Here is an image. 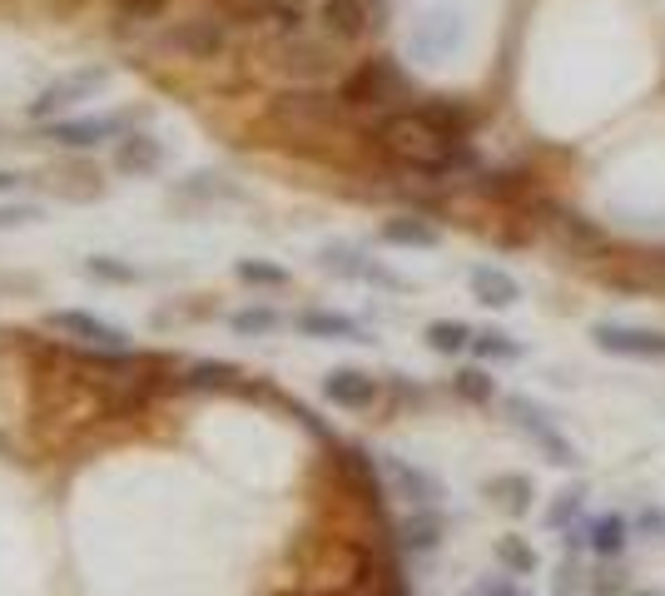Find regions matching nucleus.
Returning a JSON list of instances; mask_svg holds the SVG:
<instances>
[{"label":"nucleus","instance_id":"f257e3e1","mask_svg":"<svg viewBox=\"0 0 665 596\" xmlns=\"http://www.w3.org/2000/svg\"><path fill=\"white\" fill-rule=\"evenodd\" d=\"M373 140L387 160H397L412 174H428V179H447V174L472 170V150L457 135H447L432 119H422L418 109H387L373 125Z\"/></svg>","mask_w":665,"mask_h":596},{"label":"nucleus","instance_id":"f03ea898","mask_svg":"<svg viewBox=\"0 0 665 596\" xmlns=\"http://www.w3.org/2000/svg\"><path fill=\"white\" fill-rule=\"evenodd\" d=\"M502 412H506V423H512L516 433H526L532 443L541 447V457H547V463H557V467H576V463H581L576 443H571V437L561 433L557 423H551V412L537 408L532 398H522V393H506Z\"/></svg>","mask_w":665,"mask_h":596},{"label":"nucleus","instance_id":"7ed1b4c3","mask_svg":"<svg viewBox=\"0 0 665 596\" xmlns=\"http://www.w3.org/2000/svg\"><path fill=\"white\" fill-rule=\"evenodd\" d=\"M402 95H408V75L397 70V60H368V66H358L353 75L343 80V90H338V100H343L348 109H387Z\"/></svg>","mask_w":665,"mask_h":596},{"label":"nucleus","instance_id":"20e7f679","mask_svg":"<svg viewBox=\"0 0 665 596\" xmlns=\"http://www.w3.org/2000/svg\"><path fill=\"white\" fill-rule=\"evenodd\" d=\"M45 324L55 328L60 338H70V343L90 348V353H129V334L119 324H109V318L100 314H85V308H55V314H45Z\"/></svg>","mask_w":665,"mask_h":596},{"label":"nucleus","instance_id":"39448f33","mask_svg":"<svg viewBox=\"0 0 665 596\" xmlns=\"http://www.w3.org/2000/svg\"><path fill=\"white\" fill-rule=\"evenodd\" d=\"M105 85H109V70L105 66L70 70V75L50 80V85L31 100V109H25V115H31V119H55V115H65V109H75L80 100H95Z\"/></svg>","mask_w":665,"mask_h":596},{"label":"nucleus","instance_id":"423d86ee","mask_svg":"<svg viewBox=\"0 0 665 596\" xmlns=\"http://www.w3.org/2000/svg\"><path fill=\"white\" fill-rule=\"evenodd\" d=\"M377 472H383V488L393 498H402L408 507H442V498H447L428 467L408 463V457H397V453H377Z\"/></svg>","mask_w":665,"mask_h":596},{"label":"nucleus","instance_id":"0eeeda50","mask_svg":"<svg viewBox=\"0 0 665 596\" xmlns=\"http://www.w3.org/2000/svg\"><path fill=\"white\" fill-rule=\"evenodd\" d=\"M129 119L125 115H85V119H50L45 140L55 150H100V144L119 140Z\"/></svg>","mask_w":665,"mask_h":596},{"label":"nucleus","instance_id":"6e6552de","mask_svg":"<svg viewBox=\"0 0 665 596\" xmlns=\"http://www.w3.org/2000/svg\"><path fill=\"white\" fill-rule=\"evenodd\" d=\"M273 66L293 80H323L332 70V55H328V45L293 31V35H279V40H273Z\"/></svg>","mask_w":665,"mask_h":596},{"label":"nucleus","instance_id":"1a4fd4ad","mask_svg":"<svg viewBox=\"0 0 665 596\" xmlns=\"http://www.w3.org/2000/svg\"><path fill=\"white\" fill-rule=\"evenodd\" d=\"M591 343L616 358H665V334L641 324H596L591 328Z\"/></svg>","mask_w":665,"mask_h":596},{"label":"nucleus","instance_id":"9d476101","mask_svg":"<svg viewBox=\"0 0 665 596\" xmlns=\"http://www.w3.org/2000/svg\"><path fill=\"white\" fill-rule=\"evenodd\" d=\"M229 31L224 21H209V15H194V21H179L170 31V50L184 55V60H214L219 50H224Z\"/></svg>","mask_w":665,"mask_h":596},{"label":"nucleus","instance_id":"9b49d317","mask_svg":"<svg viewBox=\"0 0 665 596\" xmlns=\"http://www.w3.org/2000/svg\"><path fill=\"white\" fill-rule=\"evenodd\" d=\"M457 35H462V21L452 11H432V15H422L418 25H412V55H418L422 66H438L442 55H452V45H457Z\"/></svg>","mask_w":665,"mask_h":596},{"label":"nucleus","instance_id":"f8f14e48","mask_svg":"<svg viewBox=\"0 0 665 596\" xmlns=\"http://www.w3.org/2000/svg\"><path fill=\"white\" fill-rule=\"evenodd\" d=\"M442 537H447V522H442L438 507H412L408 517L397 522V547L412 557H428L442 547Z\"/></svg>","mask_w":665,"mask_h":596},{"label":"nucleus","instance_id":"ddd939ff","mask_svg":"<svg viewBox=\"0 0 665 596\" xmlns=\"http://www.w3.org/2000/svg\"><path fill=\"white\" fill-rule=\"evenodd\" d=\"M467 283H472V299L482 308H512V304H522V283H516L506 269H497V264H472V269H467Z\"/></svg>","mask_w":665,"mask_h":596},{"label":"nucleus","instance_id":"4468645a","mask_svg":"<svg viewBox=\"0 0 665 596\" xmlns=\"http://www.w3.org/2000/svg\"><path fill=\"white\" fill-rule=\"evenodd\" d=\"M323 398H328L332 408H373L377 378L363 369H332L328 378H323Z\"/></svg>","mask_w":665,"mask_h":596},{"label":"nucleus","instance_id":"2eb2a0df","mask_svg":"<svg viewBox=\"0 0 665 596\" xmlns=\"http://www.w3.org/2000/svg\"><path fill=\"white\" fill-rule=\"evenodd\" d=\"M303 338H343V343H368V328L353 314H332V308H308L299 314Z\"/></svg>","mask_w":665,"mask_h":596},{"label":"nucleus","instance_id":"dca6fc26","mask_svg":"<svg viewBox=\"0 0 665 596\" xmlns=\"http://www.w3.org/2000/svg\"><path fill=\"white\" fill-rule=\"evenodd\" d=\"M318 264L328 273H338V279H373V283H393L397 289V279L387 269H377L373 259H363V254L353 249V244H328V249L318 254Z\"/></svg>","mask_w":665,"mask_h":596},{"label":"nucleus","instance_id":"f3484780","mask_svg":"<svg viewBox=\"0 0 665 596\" xmlns=\"http://www.w3.org/2000/svg\"><path fill=\"white\" fill-rule=\"evenodd\" d=\"M323 35L328 40H358L368 31V5L363 0H323Z\"/></svg>","mask_w":665,"mask_h":596},{"label":"nucleus","instance_id":"a211bd4d","mask_svg":"<svg viewBox=\"0 0 665 596\" xmlns=\"http://www.w3.org/2000/svg\"><path fill=\"white\" fill-rule=\"evenodd\" d=\"M383 244H397V249H438L442 234H438V224H428L418 214H397L383 224Z\"/></svg>","mask_w":665,"mask_h":596},{"label":"nucleus","instance_id":"6ab92c4d","mask_svg":"<svg viewBox=\"0 0 665 596\" xmlns=\"http://www.w3.org/2000/svg\"><path fill=\"white\" fill-rule=\"evenodd\" d=\"M581 527H586V547L596 557H621L626 542H631V522H626L621 512H606V517L581 522Z\"/></svg>","mask_w":665,"mask_h":596},{"label":"nucleus","instance_id":"aec40b11","mask_svg":"<svg viewBox=\"0 0 665 596\" xmlns=\"http://www.w3.org/2000/svg\"><path fill=\"white\" fill-rule=\"evenodd\" d=\"M418 115L422 119H432L438 130H447V135H457V140H467V130H472V105H462V100H452V95H432V100H422L418 105Z\"/></svg>","mask_w":665,"mask_h":596},{"label":"nucleus","instance_id":"412c9836","mask_svg":"<svg viewBox=\"0 0 665 596\" xmlns=\"http://www.w3.org/2000/svg\"><path fill=\"white\" fill-rule=\"evenodd\" d=\"M160 160H164V150H160L154 135H125L119 150H115V164L125 174H154V170H160Z\"/></svg>","mask_w":665,"mask_h":596},{"label":"nucleus","instance_id":"4be33fe9","mask_svg":"<svg viewBox=\"0 0 665 596\" xmlns=\"http://www.w3.org/2000/svg\"><path fill=\"white\" fill-rule=\"evenodd\" d=\"M487 492H492L497 502H502L512 517H522V512H532V477H522V472H502V477H492L487 482Z\"/></svg>","mask_w":665,"mask_h":596},{"label":"nucleus","instance_id":"5701e85b","mask_svg":"<svg viewBox=\"0 0 665 596\" xmlns=\"http://www.w3.org/2000/svg\"><path fill=\"white\" fill-rule=\"evenodd\" d=\"M428 348L432 353H447V358H457V353H467L472 348V328L467 324H457V318H438V324H428Z\"/></svg>","mask_w":665,"mask_h":596},{"label":"nucleus","instance_id":"b1692460","mask_svg":"<svg viewBox=\"0 0 665 596\" xmlns=\"http://www.w3.org/2000/svg\"><path fill=\"white\" fill-rule=\"evenodd\" d=\"M184 388H244V369H234V363H194L184 373Z\"/></svg>","mask_w":665,"mask_h":596},{"label":"nucleus","instance_id":"393cba45","mask_svg":"<svg viewBox=\"0 0 665 596\" xmlns=\"http://www.w3.org/2000/svg\"><path fill=\"white\" fill-rule=\"evenodd\" d=\"M472 353L487 358V363H516L522 343L512 334H502V328H482V334H472Z\"/></svg>","mask_w":665,"mask_h":596},{"label":"nucleus","instance_id":"a878e982","mask_svg":"<svg viewBox=\"0 0 665 596\" xmlns=\"http://www.w3.org/2000/svg\"><path fill=\"white\" fill-rule=\"evenodd\" d=\"M452 393H457L462 402H492L497 383L487 378V369H462V373H452Z\"/></svg>","mask_w":665,"mask_h":596},{"label":"nucleus","instance_id":"bb28decb","mask_svg":"<svg viewBox=\"0 0 665 596\" xmlns=\"http://www.w3.org/2000/svg\"><path fill=\"white\" fill-rule=\"evenodd\" d=\"M586 507V482H571L567 492H557V502L547 507V527L551 531H567L571 527V517Z\"/></svg>","mask_w":665,"mask_h":596},{"label":"nucleus","instance_id":"cd10ccee","mask_svg":"<svg viewBox=\"0 0 665 596\" xmlns=\"http://www.w3.org/2000/svg\"><path fill=\"white\" fill-rule=\"evenodd\" d=\"M497 562H502V572H512V576L537 572V552H532L522 537H502V542H497Z\"/></svg>","mask_w":665,"mask_h":596},{"label":"nucleus","instance_id":"c85d7f7f","mask_svg":"<svg viewBox=\"0 0 665 596\" xmlns=\"http://www.w3.org/2000/svg\"><path fill=\"white\" fill-rule=\"evenodd\" d=\"M234 273L244 283H254V289H283V283H289V269H279V264H269V259H238Z\"/></svg>","mask_w":665,"mask_h":596},{"label":"nucleus","instance_id":"c756f323","mask_svg":"<svg viewBox=\"0 0 665 596\" xmlns=\"http://www.w3.org/2000/svg\"><path fill=\"white\" fill-rule=\"evenodd\" d=\"M229 324H234L238 338H264V334H273V328H279V314H273V308H238Z\"/></svg>","mask_w":665,"mask_h":596},{"label":"nucleus","instance_id":"7c9ffc66","mask_svg":"<svg viewBox=\"0 0 665 596\" xmlns=\"http://www.w3.org/2000/svg\"><path fill=\"white\" fill-rule=\"evenodd\" d=\"M85 273H90V279H100V283H135V279H140L135 264H119V259H109V254L85 259Z\"/></svg>","mask_w":665,"mask_h":596},{"label":"nucleus","instance_id":"2f4dec72","mask_svg":"<svg viewBox=\"0 0 665 596\" xmlns=\"http://www.w3.org/2000/svg\"><path fill=\"white\" fill-rule=\"evenodd\" d=\"M179 195H205V199H234L238 195V189L234 185H224V174H194V179H189V185H179Z\"/></svg>","mask_w":665,"mask_h":596},{"label":"nucleus","instance_id":"473e14b6","mask_svg":"<svg viewBox=\"0 0 665 596\" xmlns=\"http://www.w3.org/2000/svg\"><path fill=\"white\" fill-rule=\"evenodd\" d=\"M472 596H526V592L512 582V572H502V576H487V582H477Z\"/></svg>","mask_w":665,"mask_h":596},{"label":"nucleus","instance_id":"72a5a7b5","mask_svg":"<svg viewBox=\"0 0 665 596\" xmlns=\"http://www.w3.org/2000/svg\"><path fill=\"white\" fill-rule=\"evenodd\" d=\"M40 209L35 204H0V229H21V224H35Z\"/></svg>","mask_w":665,"mask_h":596},{"label":"nucleus","instance_id":"f704fd0d","mask_svg":"<svg viewBox=\"0 0 665 596\" xmlns=\"http://www.w3.org/2000/svg\"><path fill=\"white\" fill-rule=\"evenodd\" d=\"M635 531H641V537H655V542H661V537H665V507H645L641 517H635Z\"/></svg>","mask_w":665,"mask_h":596},{"label":"nucleus","instance_id":"c9c22d12","mask_svg":"<svg viewBox=\"0 0 665 596\" xmlns=\"http://www.w3.org/2000/svg\"><path fill=\"white\" fill-rule=\"evenodd\" d=\"M616 586H626V572H616V566H606V572H596V582H591V592H596V596H611Z\"/></svg>","mask_w":665,"mask_h":596},{"label":"nucleus","instance_id":"e433bc0d","mask_svg":"<svg viewBox=\"0 0 665 596\" xmlns=\"http://www.w3.org/2000/svg\"><path fill=\"white\" fill-rule=\"evenodd\" d=\"M21 189V174L15 170H0V195H15Z\"/></svg>","mask_w":665,"mask_h":596},{"label":"nucleus","instance_id":"4c0bfd02","mask_svg":"<svg viewBox=\"0 0 665 596\" xmlns=\"http://www.w3.org/2000/svg\"><path fill=\"white\" fill-rule=\"evenodd\" d=\"M289 5H299V11H303V5H308V0H289Z\"/></svg>","mask_w":665,"mask_h":596},{"label":"nucleus","instance_id":"58836bf2","mask_svg":"<svg viewBox=\"0 0 665 596\" xmlns=\"http://www.w3.org/2000/svg\"><path fill=\"white\" fill-rule=\"evenodd\" d=\"M631 596H655V592H631Z\"/></svg>","mask_w":665,"mask_h":596}]
</instances>
